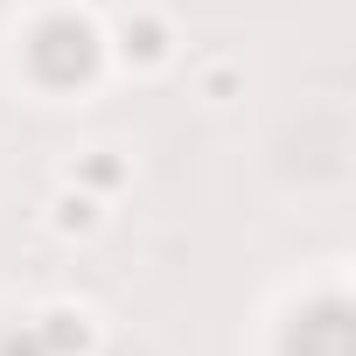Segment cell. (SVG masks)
<instances>
[{
	"label": "cell",
	"instance_id": "6da1fadb",
	"mask_svg": "<svg viewBox=\"0 0 356 356\" xmlns=\"http://www.w3.org/2000/svg\"><path fill=\"white\" fill-rule=\"evenodd\" d=\"M119 49H126V63H140V70H154V63H168V29H161L154 15H140V22H126V35H119Z\"/></svg>",
	"mask_w": 356,
	"mask_h": 356
},
{
	"label": "cell",
	"instance_id": "7a4b0ae2",
	"mask_svg": "<svg viewBox=\"0 0 356 356\" xmlns=\"http://www.w3.org/2000/svg\"><path fill=\"white\" fill-rule=\"evenodd\" d=\"M91 224H98V203L91 196H63L56 203V231H91Z\"/></svg>",
	"mask_w": 356,
	"mask_h": 356
}]
</instances>
